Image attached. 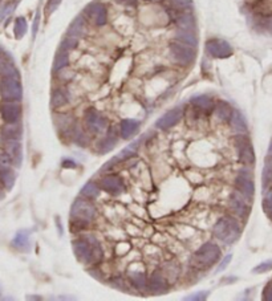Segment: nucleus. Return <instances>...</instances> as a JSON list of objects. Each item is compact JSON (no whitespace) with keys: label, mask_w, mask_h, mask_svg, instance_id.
<instances>
[{"label":"nucleus","mask_w":272,"mask_h":301,"mask_svg":"<svg viewBox=\"0 0 272 301\" xmlns=\"http://www.w3.org/2000/svg\"><path fill=\"white\" fill-rule=\"evenodd\" d=\"M73 252L83 264L97 265L104 259V251L100 242L92 235H84L72 243Z\"/></svg>","instance_id":"f257e3e1"},{"label":"nucleus","mask_w":272,"mask_h":301,"mask_svg":"<svg viewBox=\"0 0 272 301\" xmlns=\"http://www.w3.org/2000/svg\"><path fill=\"white\" fill-rule=\"evenodd\" d=\"M213 233L218 240H222L224 243L231 244L239 239V236L242 233V228L238 220L232 218V216L226 215L222 216L221 219L215 223Z\"/></svg>","instance_id":"f03ea898"},{"label":"nucleus","mask_w":272,"mask_h":301,"mask_svg":"<svg viewBox=\"0 0 272 301\" xmlns=\"http://www.w3.org/2000/svg\"><path fill=\"white\" fill-rule=\"evenodd\" d=\"M221 257V248L215 243H205L193 253L191 265L198 270H206L217 263Z\"/></svg>","instance_id":"7ed1b4c3"},{"label":"nucleus","mask_w":272,"mask_h":301,"mask_svg":"<svg viewBox=\"0 0 272 301\" xmlns=\"http://www.w3.org/2000/svg\"><path fill=\"white\" fill-rule=\"evenodd\" d=\"M170 55H172L173 60L181 65H190L193 64L195 60V51L194 47H190L187 44H183L181 41H173L169 45Z\"/></svg>","instance_id":"20e7f679"},{"label":"nucleus","mask_w":272,"mask_h":301,"mask_svg":"<svg viewBox=\"0 0 272 301\" xmlns=\"http://www.w3.org/2000/svg\"><path fill=\"white\" fill-rule=\"evenodd\" d=\"M0 96L6 101H19L23 96V88L19 79L3 77L0 81Z\"/></svg>","instance_id":"39448f33"},{"label":"nucleus","mask_w":272,"mask_h":301,"mask_svg":"<svg viewBox=\"0 0 272 301\" xmlns=\"http://www.w3.org/2000/svg\"><path fill=\"white\" fill-rule=\"evenodd\" d=\"M235 146L238 150L239 159L246 166H252L255 163V151H254L251 141L246 134H239L235 137Z\"/></svg>","instance_id":"423d86ee"},{"label":"nucleus","mask_w":272,"mask_h":301,"mask_svg":"<svg viewBox=\"0 0 272 301\" xmlns=\"http://www.w3.org/2000/svg\"><path fill=\"white\" fill-rule=\"evenodd\" d=\"M71 218L92 222L96 218V207L86 199L77 198L71 209Z\"/></svg>","instance_id":"0eeeda50"},{"label":"nucleus","mask_w":272,"mask_h":301,"mask_svg":"<svg viewBox=\"0 0 272 301\" xmlns=\"http://www.w3.org/2000/svg\"><path fill=\"white\" fill-rule=\"evenodd\" d=\"M236 191L241 192L246 199L251 200L255 195V183L252 181V174L248 170H241L234 181Z\"/></svg>","instance_id":"6e6552de"},{"label":"nucleus","mask_w":272,"mask_h":301,"mask_svg":"<svg viewBox=\"0 0 272 301\" xmlns=\"http://www.w3.org/2000/svg\"><path fill=\"white\" fill-rule=\"evenodd\" d=\"M206 51L210 56L215 58H226L232 55V48L227 41L214 39L206 43Z\"/></svg>","instance_id":"1a4fd4ad"},{"label":"nucleus","mask_w":272,"mask_h":301,"mask_svg":"<svg viewBox=\"0 0 272 301\" xmlns=\"http://www.w3.org/2000/svg\"><path fill=\"white\" fill-rule=\"evenodd\" d=\"M108 121L105 117L101 116L97 110L94 109H88L86 110V113H85V125L86 127L89 129L92 133H103L105 129H107V125Z\"/></svg>","instance_id":"9d476101"},{"label":"nucleus","mask_w":272,"mask_h":301,"mask_svg":"<svg viewBox=\"0 0 272 301\" xmlns=\"http://www.w3.org/2000/svg\"><path fill=\"white\" fill-rule=\"evenodd\" d=\"M149 291L154 294H163L169 291V283L166 280L165 275L162 274L161 271H155L152 274L148 283Z\"/></svg>","instance_id":"9b49d317"},{"label":"nucleus","mask_w":272,"mask_h":301,"mask_svg":"<svg viewBox=\"0 0 272 301\" xmlns=\"http://www.w3.org/2000/svg\"><path fill=\"white\" fill-rule=\"evenodd\" d=\"M230 207L235 212V215H238L242 219H247L250 214V206L245 200V196L241 192H232L230 196Z\"/></svg>","instance_id":"f8f14e48"},{"label":"nucleus","mask_w":272,"mask_h":301,"mask_svg":"<svg viewBox=\"0 0 272 301\" xmlns=\"http://www.w3.org/2000/svg\"><path fill=\"white\" fill-rule=\"evenodd\" d=\"M100 187L104 191L109 192L112 195H118L124 191L125 185L124 181L117 177V175H109V177H104L100 181Z\"/></svg>","instance_id":"ddd939ff"},{"label":"nucleus","mask_w":272,"mask_h":301,"mask_svg":"<svg viewBox=\"0 0 272 301\" xmlns=\"http://www.w3.org/2000/svg\"><path fill=\"white\" fill-rule=\"evenodd\" d=\"M0 114L7 123L17 122L21 114L20 104L15 103V101H8V103L3 104L0 106Z\"/></svg>","instance_id":"4468645a"},{"label":"nucleus","mask_w":272,"mask_h":301,"mask_svg":"<svg viewBox=\"0 0 272 301\" xmlns=\"http://www.w3.org/2000/svg\"><path fill=\"white\" fill-rule=\"evenodd\" d=\"M182 118V110L181 108H174V109L169 110L167 113L163 114V116L157 121V127L158 129H162V130H166V129H170V127L176 126L177 123L181 121Z\"/></svg>","instance_id":"2eb2a0df"},{"label":"nucleus","mask_w":272,"mask_h":301,"mask_svg":"<svg viewBox=\"0 0 272 301\" xmlns=\"http://www.w3.org/2000/svg\"><path fill=\"white\" fill-rule=\"evenodd\" d=\"M86 12L89 15V17L93 20L96 25H104L107 23V8L101 3H93L90 4L89 7L86 8Z\"/></svg>","instance_id":"dca6fc26"},{"label":"nucleus","mask_w":272,"mask_h":301,"mask_svg":"<svg viewBox=\"0 0 272 301\" xmlns=\"http://www.w3.org/2000/svg\"><path fill=\"white\" fill-rule=\"evenodd\" d=\"M6 153L10 155V158L12 159L16 166L21 163L23 159V151H21V144L17 140H11L6 141Z\"/></svg>","instance_id":"f3484780"},{"label":"nucleus","mask_w":272,"mask_h":301,"mask_svg":"<svg viewBox=\"0 0 272 301\" xmlns=\"http://www.w3.org/2000/svg\"><path fill=\"white\" fill-rule=\"evenodd\" d=\"M140 129V122L135 120H130V118H126V120L121 121L120 125V134L122 138H130L131 136H134L135 133Z\"/></svg>","instance_id":"a211bd4d"},{"label":"nucleus","mask_w":272,"mask_h":301,"mask_svg":"<svg viewBox=\"0 0 272 301\" xmlns=\"http://www.w3.org/2000/svg\"><path fill=\"white\" fill-rule=\"evenodd\" d=\"M117 144V130L116 127L111 126L109 130H108V136L101 141L98 144V149H100V153H108L111 151L114 147V145Z\"/></svg>","instance_id":"6ab92c4d"},{"label":"nucleus","mask_w":272,"mask_h":301,"mask_svg":"<svg viewBox=\"0 0 272 301\" xmlns=\"http://www.w3.org/2000/svg\"><path fill=\"white\" fill-rule=\"evenodd\" d=\"M142 140H144V138L141 137V138H140V140H135L134 142H131V144L129 145V146L126 147V149H124V150L121 151V153L117 155V157L114 158V159H112V161L109 162V163H108V164H105V166H109V164L114 163V162L125 161V159H128V158L133 157V155L135 154V151H137L138 146H140V145H141Z\"/></svg>","instance_id":"aec40b11"},{"label":"nucleus","mask_w":272,"mask_h":301,"mask_svg":"<svg viewBox=\"0 0 272 301\" xmlns=\"http://www.w3.org/2000/svg\"><path fill=\"white\" fill-rule=\"evenodd\" d=\"M21 126L17 122L14 123H8L3 127V131H2V137H3L4 141H11V140H20L21 137Z\"/></svg>","instance_id":"412c9836"},{"label":"nucleus","mask_w":272,"mask_h":301,"mask_svg":"<svg viewBox=\"0 0 272 301\" xmlns=\"http://www.w3.org/2000/svg\"><path fill=\"white\" fill-rule=\"evenodd\" d=\"M263 191H267L272 187V155H267L264 161V168L262 173Z\"/></svg>","instance_id":"4be33fe9"},{"label":"nucleus","mask_w":272,"mask_h":301,"mask_svg":"<svg viewBox=\"0 0 272 301\" xmlns=\"http://www.w3.org/2000/svg\"><path fill=\"white\" fill-rule=\"evenodd\" d=\"M0 75L3 76V77H15V79H19V72L15 68L14 62L7 60L4 56L0 57Z\"/></svg>","instance_id":"5701e85b"},{"label":"nucleus","mask_w":272,"mask_h":301,"mask_svg":"<svg viewBox=\"0 0 272 301\" xmlns=\"http://www.w3.org/2000/svg\"><path fill=\"white\" fill-rule=\"evenodd\" d=\"M230 122H231L232 130L236 131V133L245 134L246 131H247V123H246V120L243 118V116L239 113L238 110H234V113H232Z\"/></svg>","instance_id":"b1692460"},{"label":"nucleus","mask_w":272,"mask_h":301,"mask_svg":"<svg viewBox=\"0 0 272 301\" xmlns=\"http://www.w3.org/2000/svg\"><path fill=\"white\" fill-rule=\"evenodd\" d=\"M66 103H68V94H66L65 90L61 89V88H57V89L53 90L51 98L52 108L57 109V108H61V106L66 105Z\"/></svg>","instance_id":"393cba45"},{"label":"nucleus","mask_w":272,"mask_h":301,"mask_svg":"<svg viewBox=\"0 0 272 301\" xmlns=\"http://www.w3.org/2000/svg\"><path fill=\"white\" fill-rule=\"evenodd\" d=\"M214 110H215V114L218 116V118H221L224 122L230 121L231 117H232V113H234L232 108L227 103H218L217 106L214 108Z\"/></svg>","instance_id":"a878e982"},{"label":"nucleus","mask_w":272,"mask_h":301,"mask_svg":"<svg viewBox=\"0 0 272 301\" xmlns=\"http://www.w3.org/2000/svg\"><path fill=\"white\" fill-rule=\"evenodd\" d=\"M130 284L134 288H137L138 291H144L145 288L148 287V281H146V276L142 272H129L128 275Z\"/></svg>","instance_id":"bb28decb"},{"label":"nucleus","mask_w":272,"mask_h":301,"mask_svg":"<svg viewBox=\"0 0 272 301\" xmlns=\"http://www.w3.org/2000/svg\"><path fill=\"white\" fill-rule=\"evenodd\" d=\"M69 62V52L65 49L60 48L55 56V64H53V71L59 72L61 69L65 68Z\"/></svg>","instance_id":"cd10ccee"},{"label":"nucleus","mask_w":272,"mask_h":301,"mask_svg":"<svg viewBox=\"0 0 272 301\" xmlns=\"http://www.w3.org/2000/svg\"><path fill=\"white\" fill-rule=\"evenodd\" d=\"M191 104L195 106L196 109L203 110V112H209V110L214 109L213 99L209 96H196L191 99Z\"/></svg>","instance_id":"c85d7f7f"},{"label":"nucleus","mask_w":272,"mask_h":301,"mask_svg":"<svg viewBox=\"0 0 272 301\" xmlns=\"http://www.w3.org/2000/svg\"><path fill=\"white\" fill-rule=\"evenodd\" d=\"M100 188L101 187H98V185L94 183V182H88V183L83 186L80 194L86 199H94L100 195Z\"/></svg>","instance_id":"c756f323"},{"label":"nucleus","mask_w":272,"mask_h":301,"mask_svg":"<svg viewBox=\"0 0 272 301\" xmlns=\"http://www.w3.org/2000/svg\"><path fill=\"white\" fill-rule=\"evenodd\" d=\"M176 38L177 40L183 43V44H187L190 45V47H194V48H195L196 44H198L196 36L194 35V32L191 31H183V29H181V31L177 32Z\"/></svg>","instance_id":"7c9ffc66"},{"label":"nucleus","mask_w":272,"mask_h":301,"mask_svg":"<svg viewBox=\"0 0 272 301\" xmlns=\"http://www.w3.org/2000/svg\"><path fill=\"white\" fill-rule=\"evenodd\" d=\"M84 29H85V27H84L83 17L81 16L76 17L72 24L69 25L68 36H71V38H76V39L80 38V36L84 34Z\"/></svg>","instance_id":"2f4dec72"},{"label":"nucleus","mask_w":272,"mask_h":301,"mask_svg":"<svg viewBox=\"0 0 272 301\" xmlns=\"http://www.w3.org/2000/svg\"><path fill=\"white\" fill-rule=\"evenodd\" d=\"M178 27L183 31H191L195 29V19L190 14H183L178 19Z\"/></svg>","instance_id":"473e14b6"},{"label":"nucleus","mask_w":272,"mask_h":301,"mask_svg":"<svg viewBox=\"0 0 272 301\" xmlns=\"http://www.w3.org/2000/svg\"><path fill=\"white\" fill-rule=\"evenodd\" d=\"M15 247H16L17 250L25 251L29 248V239H28V233L24 232V231H20V232H17L16 236L14 238V242H12Z\"/></svg>","instance_id":"72a5a7b5"},{"label":"nucleus","mask_w":272,"mask_h":301,"mask_svg":"<svg viewBox=\"0 0 272 301\" xmlns=\"http://www.w3.org/2000/svg\"><path fill=\"white\" fill-rule=\"evenodd\" d=\"M0 182L6 188H12L15 185V174L11 169H6V170L0 171Z\"/></svg>","instance_id":"f704fd0d"},{"label":"nucleus","mask_w":272,"mask_h":301,"mask_svg":"<svg viewBox=\"0 0 272 301\" xmlns=\"http://www.w3.org/2000/svg\"><path fill=\"white\" fill-rule=\"evenodd\" d=\"M27 29H28L27 20H25L24 17H17L16 21H15V28H14L15 38L21 39L25 35Z\"/></svg>","instance_id":"c9c22d12"},{"label":"nucleus","mask_w":272,"mask_h":301,"mask_svg":"<svg viewBox=\"0 0 272 301\" xmlns=\"http://www.w3.org/2000/svg\"><path fill=\"white\" fill-rule=\"evenodd\" d=\"M255 11L260 15H272V0H260L255 6Z\"/></svg>","instance_id":"e433bc0d"},{"label":"nucleus","mask_w":272,"mask_h":301,"mask_svg":"<svg viewBox=\"0 0 272 301\" xmlns=\"http://www.w3.org/2000/svg\"><path fill=\"white\" fill-rule=\"evenodd\" d=\"M17 6V2H10V3H7L6 6H4L3 8H0V23L6 19V17L8 16V15L12 12V11L16 8Z\"/></svg>","instance_id":"4c0bfd02"},{"label":"nucleus","mask_w":272,"mask_h":301,"mask_svg":"<svg viewBox=\"0 0 272 301\" xmlns=\"http://www.w3.org/2000/svg\"><path fill=\"white\" fill-rule=\"evenodd\" d=\"M77 44H79V40H77L76 38H71V36H68L65 40L62 41L61 47H60V48L65 49V51L69 52V51H72V49L76 48Z\"/></svg>","instance_id":"58836bf2"},{"label":"nucleus","mask_w":272,"mask_h":301,"mask_svg":"<svg viewBox=\"0 0 272 301\" xmlns=\"http://www.w3.org/2000/svg\"><path fill=\"white\" fill-rule=\"evenodd\" d=\"M263 210H264L265 215L268 216L269 219H272V192L263 199Z\"/></svg>","instance_id":"ea45409f"},{"label":"nucleus","mask_w":272,"mask_h":301,"mask_svg":"<svg viewBox=\"0 0 272 301\" xmlns=\"http://www.w3.org/2000/svg\"><path fill=\"white\" fill-rule=\"evenodd\" d=\"M271 270H272V260H267L259 264L258 267H255L254 270H252V272H254V274H264V272H268V271Z\"/></svg>","instance_id":"a19ab883"},{"label":"nucleus","mask_w":272,"mask_h":301,"mask_svg":"<svg viewBox=\"0 0 272 301\" xmlns=\"http://www.w3.org/2000/svg\"><path fill=\"white\" fill-rule=\"evenodd\" d=\"M11 163H12V159L10 158V155L7 153H0V171L10 169Z\"/></svg>","instance_id":"79ce46f5"},{"label":"nucleus","mask_w":272,"mask_h":301,"mask_svg":"<svg viewBox=\"0 0 272 301\" xmlns=\"http://www.w3.org/2000/svg\"><path fill=\"white\" fill-rule=\"evenodd\" d=\"M172 4L178 10H186L191 6V0H172Z\"/></svg>","instance_id":"37998d69"},{"label":"nucleus","mask_w":272,"mask_h":301,"mask_svg":"<svg viewBox=\"0 0 272 301\" xmlns=\"http://www.w3.org/2000/svg\"><path fill=\"white\" fill-rule=\"evenodd\" d=\"M60 3H61V0H48L47 7H45V12H47V15H51L53 11H56V8L60 6Z\"/></svg>","instance_id":"c03bdc74"},{"label":"nucleus","mask_w":272,"mask_h":301,"mask_svg":"<svg viewBox=\"0 0 272 301\" xmlns=\"http://www.w3.org/2000/svg\"><path fill=\"white\" fill-rule=\"evenodd\" d=\"M263 300L272 301V280L268 281L263 289Z\"/></svg>","instance_id":"a18cd8bd"},{"label":"nucleus","mask_w":272,"mask_h":301,"mask_svg":"<svg viewBox=\"0 0 272 301\" xmlns=\"http://www.w3.org/2000/svg\"><path fill=\"white\" fill-rule=\"evenodd\" d=\"M207 297V292H198V293H194L193 296H187L185 297V300H206Z\"/></svg>","instance_id":"49530a36"},{"label":"nucleus","mask_w":272,"mask_h":301,"mask_svg":"<svg viewBox=\"0 0 272 301\" xmlns=\"http://www.w3.org/2000/svg\"><path fill=\"white\" fill-rule=\"evenodd\" d=\"M231 259H232V256H231V255H227V256L224 257L223 260H222V263L219 264V267H218L217 272H221V271H223L224 268L227 267L228 263H230V261H231Z\"/></svg>","instance_id":"de8ad7c7"},{"label":"nucleus","mask_w":272,"mask_h":301,"mask_svg":"<svg viewBox=\"0 0 272 301\" xmlns=\"http://www.w3.org/2000/svg\"><path fill=\"white\" fill-rule=\"evenodd\" d=\"M117 2L124 6H135L137 4V0H117Z\"/></svg>","instance_id":"09e8293b"},{"label":"nucleus","mask_w":272,"mask_h":301,"mask_svg":"<svg viewBox=\"0 0 272 301\" xmlns=\"http://www.w3.org/2000/svg\"><path fill=\"white\" fill-rule=\"evenodd\" d=\"M62 166L66 169H71V168H75V166H76V163L72 161H68V159H64V161H62Z\"/></svg>","instance_id":"8fccbe9b"},{"label":"nucleus","mask_w":272,"mask_h":301,"mask_svg":"<svg viewBox=\"0 0 272 301\" xmlns=\"http://www.w3.org/2000/svg\"><path fill=\"white\" fill-rule=\"evenodd\" d=\"M39 19H40V14H39V12H38V15H36V19H35V24H33V36H35V35H36V32H38Z\"/></svg>","instance_id":"3c124183"},{"label":"nucleus","mask_w":272,"mask_h":301,"mask_svg":"<svg viewBox=\"0 0 272 301\" xmlns=\"http://www.w3.org/2000/svg\"><path fill=\"white\" fill-rule=\"evenodd\" d=\"M3 56H6V53H4V51L2 48H0V57H3Z\"/></svg>","instance_id":"603ef678"},{"label":"nucleus","mask_w":272,"mask_h":301,"mask_svg":"<svg viewBox=\"0 0 272 301\" xmlns=\"http://www.w3.org/2000/svg\"><path fill=\"white\" fill-rule=\"evenodd\" d=\"M268 151L272 154V140H271V144H269V147H268Z\"/></svg>","instance_id":"864d4df0"},{"label":"nucleus","mask_w":272,"mask_h":301,"mask_svg":"<svg viewBox=\"0 0 272 301\" xmlns=\"http://www.w3.org/2000/svg\"><path fill=\"white\" fill-rule=\"evenodd\" d=\"M269 29H271V32H272V20L269 21Z\"/></svg>","instance_id":"5fc2aeb1"},{"label":"nucleus","mask_w":272,"mask_h":301,"mask_svg":"<svg viewBox=\"0 0 272 301\" xmlns=\"http://www.w3.org/2000/svg\"><path fill=\"white\" fill-rule=\"evenodd\" d=\"M0 188H2V182H0Z\"/></svg>","instance_id":"6e6d98bb"},{"label":"nucleus","mask_w":272,"mask_h":301,"mask_svg":"<svg viewBox=\"0 0 272 301\" xmlns=\"http://www.w3.org/2000/svg\"><path fill=\"white\" fill-rule=\"evenodd\" d=\"M0 2H2V0H0Z\"/></svg>","instance_id":"4d7b16f0"}]
</instances>
